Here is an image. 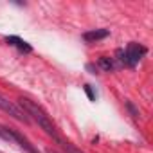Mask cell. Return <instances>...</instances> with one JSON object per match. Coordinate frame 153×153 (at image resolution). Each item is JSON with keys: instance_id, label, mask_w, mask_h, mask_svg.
I'll return each mask as SVG.
<instances>
[{"instance_id": "6da1fadb", "label": "cell", "mask_w": 153, "mask_h": 153, "mask_svg": "<svg viewBox=\"0 0 153 153\" xmlns=\"http://www.w3.org/2000/svg\"><path fill=\"white\" fill-rule=\"evenodd\" d=\"M18 101H20L18 106L29 115V119H33L34 123H38V126H40L49 137H52L56 142H61V140H63L61 135H59L58 130H56V124L51 121V117L45 114V110H43L42 106H38L34 101H31V99H27V97H20Z\"/></svg>"}, {"instance_id": "7a4b0ae2", "label": "cell", "mask_w": 153, "mask_h": 153, "mask_svg": "<svg viewBox=\"0 0 153 153\" xmlns=\"http://www.w3.org/2000/svg\"><path fill=\"white\" fill-rule=\"evenodd\" d=\"M144 54H146V47H142V45L137 43V42H130L124 51H123V49L117 51L119 61H121L123 65H128V67H135V65L140 61V58H142Z\"/></svg>"}, {"instance_id": "3957f363", "label": "cell", "mask_w": 153, "mask_h": 153, "mask_svg": "<svg viewBox=\"0 0 153 153\" xmlns=\"http://www.w3.org/2000/svg\"><path fill=\"white\" fill-rule=\"evenodd\" d=\"M0 110H4L6 114H9L11 117H15L16 121H20V123H31V119H29V115L18 106V105H15L13 101H9L4 94H0Z\"/></svg>"}, {"instance_id": "277c9868", "label": "cell", "mask_w": 153, "mask_h": 153, "mask_svg": "<svg viewBox=\"0 0 153 153\" xmlns=\"http://www.w3.org/2000/svg\"><path fill=\"white\" fill-rule=\"evenodd\" d=\"M7 133H9V137H11V140H13V142H18V144H20L24 149H27L29 153H38V151L33 148V144H31V142H29V140L20 133V131H18V130H15V128H7Z\"/></svg>"}, {"instance_id": "5b68a950", "label": "cell", "mask_w": 153, "mask_h": 153, "mask_svg": "<svg viewBox=\"0 0 153 153\" xmlns=\"http://www.w3.org/2000/svg\"><path fill=\"white\" fill-rule=\"evenodd\" d=\"M6 42H7L9 45L16 47L20 52H31V51H33V47H31V45H29L25 40L18 38V36H6Z\"/></svg>"}, {"instance_id": "8992f818", "label": "cell", "mask_w": 153, "mask_h": 153, "mask_svg": "<svg viewBox=\"0 0 153 153\" xmlns=\"http://www.w3.org/2000/svg\"><path fill=\"white\" fill-rule=\"evenodd\" d=\"M108 34H110V33H108L106 29H96V31H88V33H85V34H83V40L88 42V43H92V42H97V40L106 38Z\"/></svg>"}, {"instance_id": "52a82bcc", "label": "cell", "mask_w": 153, "mask_h": 153, "mask_svg": "<svg viewBox=\"0 0 153 153\" xmlns=\"http://www.w3.org/2000/svg\"><path fill=\"white\" fill-rule=\"evenodd\" d=\"M97 63H99V67H101L105 72H112V70L115 68V65H114V59H112V58H108V56H101Z\"/></svg>"}, {"instance_id": "ba28073f", "label": "cell", "mask_w": 153, "mask_h": 153, "mask_svg": "<svg viewBox=\"0 0 153 153\" xmlns=\"http://www.w3.org/2000/svg\"><path fill=\"white\" fill-rule=\"evenodd\" d=\"M58 144H59V146H61V148L65 149V153H83L81 149H78L76 146H72V144H70L68 140H65V139H63L61 142H58Z\"/></svg>"}, {"instance_id": "9c48e42d", "label": "cell", "mask_w": 153, "mask_h": 153, "mask_svg": "<svg viewBox=\"0 0 153 153\" xmlns=\"http://www.w3.org/2000/svg\"><path fill=\"white\" fill-rule=\"evenodd\" d=\"M0 139H4V140H11L9 133H7V126H2V124H0Z\"/></svg>"}, {"instance_id": "30bf717a", "label": "cell", "mask_w": 153, "mask_h": 153, "mask_svg": "<svg viewBox=\"0 0 153 153\" xmlns=\"http://www.w3.org/2000/svg\"><path fill=\"white\" fill-rule=\"evenodd\" d=\"M85 92L88 94V97H90V101H96V94L92 92V88H90V85H85Z\"/></svg>"}]
</instances>
